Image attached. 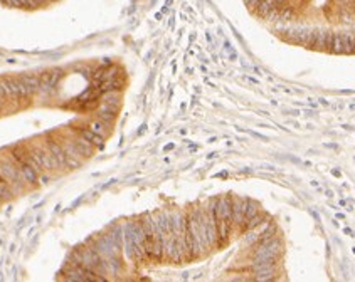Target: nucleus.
I'll list each match as a JSON object with an SVG mask.
<instances>
[{
    "label": "nucleus",
    "mask_w": 355,
    "mask_h": 282,
    "mask_svg": "<svg viewBox=\"0 0 355 282\" xmlns=\"http://www.w3.org/2000/svg\"><path fill=\"white\" fill-rule=\"evenodd\" d=\"M187 243H189L192 260L209 252L204 220V205H195V207L187 210Z\"/></svg>",
    "instance_id": "obj_1"
},
{
    "label": "nucleus",
    "mask_w": 355,
    "mask_h": 282,
    "mask_svg": "<svg viewBox=\"0 0 355 282\" xmlns=\"http://www.w3.org/2000/svg\"><path fill=\"white\" fill-rule=\"evenodd\" d=\"M214 217L217 228V249H222L229 243L232 228V195H220L212 198Z\"/></svg>",
    "instance_id": "obj_2"
},
{
    "label": "nucleus",
    "mask_w": 355,
    "mask_h": 282,
    "mask_svg": "<svg viewBox=\"0 0 355 282\" xmlns=\"http://www.w3.org/2000/svg\"><path fill=\"white\" fill-rule=\"evenodd\" d=\"M0 175L9 181V185L12 186V190H14V193H19L24 188L25 180L22 178L20 168H19V165L10 156H0Z\"/></svg>",
    "instance_id": "obj_3"
},
{
    "label": "nucleus",
    "mask_w": 355,
    "mask_h": 282,
    "mask_svg": "<svg viewBox=\"0 0 355 282\" xmlns=\"http://www.w3.org/2000/svg\"><path fill=\"white\" fill-rule=\"evenodd\" d=\"M59 279L62 280H79V282H91V280H101L96 274L89 272L83 265L76 264V262L67 260L64 269L59 272Z\"/></svg>",
    "instance_id": "obj_4"
},
{
    "label": "nucleus",
    "mask_w": 355,
    "mask_h": 282,
    "mask_svg": "<svg viewBox=\"0 0 355 282\" xmlns=\"http://www.w3.org/2000/svg\"><path fill=\"white\" fill-rule=\"evenodd\" d=\"M44 146L49 150V153L56 158V161L59 163L61 170L66 168V163H67V155L64 151V148L61 146V143L57 141V138L52 133H45L44 135Z\"/></svg>",
    "instance_id": "obj_5"
},
{
    "label": "nucleus",
    "mask_w": 355,
    "mask_h": 282,
    "mask_svg": "<svg viewBox=\"0 0 355 282\" xmlns=\"http://www.w3.org/2000/svg\"><path fill=\"white\" fill-rule=\"evenodd\" d=\"M69 131L76 133V135H79L81 138H84L86 141H89L91 144H94L96 148H101L103 144H105V138L100 135H96V133L93 131V129H89L88 124H76V126L69 128Z\"/></svg>",
    "instance_id": "obj_6"
},
{
    "label": "nucleus",
    "mask_w": 355,
    "mask_h": 282,
    "mask_svg": "<svg viewBox=\"0 0 355 282\" xmlns=\"http://www.w3.org/2000/svg\"><path fill=\"white\" fill-rule=\"evenodd\" d=\"M5 99H12L14 102H19V89H17V79L14 77H0Z\"/></svg>",
    "instance_id": "obj_7"
},
{
    "label": "nucleus",
    "mask_w": 355,
    "mask_h": 282,
    "mask_svg": "<svg viewBox=\"0 0 355 282\" xmlns=\"http://www.w3.org/2000/svg\"><path fill=\"white\" fill-rule=\"evenodd\" d=\"M20 79L29 86V89L32 93H37L39 91V86H41V76H32V74H25V76H20Z\"/></svg>",
    "instance_id": "obj_8"
},
{
    "label": "nucleus",
    "mask_w": 355,
    "mask_h": 282,
    "mask_svg": "<svg viewBox=\"0 0 355 282\" xmlns=\"http://www.w3.org/2000/svg\"><path fill=\"white\" fill-rule=\"evenodd\" d=\"M12 195H14L12 186H10L9 181H7L5 178L0 175V201H2V200H9Z\"/></svg>",
    "instance_id": "obj_9"
},
{
    "label": "nucleus",
    "mask_w": 355,
    "mask_h": 282,
    "mask_svg": "<svg viewBox=\"0 0 355 282\" xmlns=\"http://www.w3.org/2000/svg\"><path fill=\"white\" fill-rule=\"evenodd\" d=\"M5 93H3V87H2V82H0V111L3 109V104H5Z\"/></svg>",
    "instance_id": "obj_10"
}]
</instances>
